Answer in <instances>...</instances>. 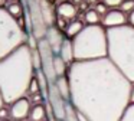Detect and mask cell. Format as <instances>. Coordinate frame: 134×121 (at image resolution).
<instances>
[{"instance_id": "cell-1", "label": "cell", "mask_w": 134, "mask_h": 121, "mask_svg": "<svg viewBox=\"0 0 134 121\" xmlns=\"http://www.w3.org/2000/svg\"><path fill=\"white\" fill-rule=\"evenodd\" d=\"M68 79L71 102L90 121H120L130 105L133 84L108 58L74 60Z\"/></svg>"}, {"instance_id": "cell-2", "label": "cell", "mask_w": 134, "mask_h": 121, "mask_svg": "<svg viewBox=\"0 0 134 121\" xmlns=\"http://www.w3.org/2000/svg\"><path fill=\"white\" fill-rule=\"evenodd\" d=\"M35 76L32 49L25 43L0 60V95L6 105L29 95Z\"/></svg>"}, {"instance_id": "cell-3", "label": "cell", "mask_w": 134, "mask_h": 121, "mask_svg": "<svg viewBox=\"0 0 134 121\" xmlns=\"http://www.w3.org/2000/svg\"><path fill=\"white\" fill-rule=\"evenodd\" d=\"M107 58L131 84H134V28L127 23L107 29Z\"/></svg>"}, {"instance_id": "cell-4", "label": "cell", "mask_w": 134, "mask_h": 121, "mask_svg": "<svg viewBox=\"0 0 134 121\" xmlns=\"http://www.w3.org/2000/svg\"><path fill=\"white\" fill-rule=\"evenodd\" d=\"M75 60H94L107 58V29L102 25H85L72 39Z\"/></svg>"}, {"instance_id": "cell-5", "label": "cell", "mask_w": 134, "mask_h": 121, "mask_svg": "<svg viewBox=\"0 0 134 121\" xmlns=\"http://www.w3.org/2000/svg\"><path fill=\"white\" fill-rule=\"evenodd\" d=\"M26 39L27 32H25L18 19H15L6 7H0V60L25 45Z\"/></svg>"}, {"instance_id": "cell-6", "label": "cell", "mask_w": 134, "mask_h": 121, "mask_svg": "<svg viewBox=\"0 0 134 121\" xmlns=\"http://www.w3.org/2000/svg\"><path fill=\"white\" fill-rule=\"evenodd\" d=\"M38 51L41 55V60H42V71L45 72L49 84H55L56 81V74L53 69V59H55V53H53L51 45L48 43V40L45 37L38 40Z\"/></svg>"}, {"instance_id": "cell-7", "label": "cell", "mask_w": 134, "mask_h": 121, "mask_svg": "<svg viewBox=\"0 0 134 121\" xmlns=\"http://www.w3.org/2000/svg\"><path fill=\"white\" fill-rule=\"evenodd\" d=\"M46 100H48V105L51 107V109L53 112L55 120L56 121H65V104H66V101L61 97V94L56 89L55 84H49Z\"/></svg>"}, {"instance_id": "cell-8", "label": "cell", "mask_w": 134, "mask_h": 121, "mask_svg": "<svg viewBox=\"0 0 134 121\" xmlns=\"http://www.w3.org/2000/svg\"><path fill=\"white\" fill-rule=\"evenodd\" d=\"M30 109H32V102L29 97H23L15 102L9 104V114L10 120L13 121H26L29 118Z\"/></svg>"}, {"instance_id": "cell-9", "label": "cell", "mask_w": 134, "mask_h": 121, "mask_svg": "<svg viewBox=\"0 0 134 121\" xmlns=\"http://www.w3.org/2000/svg\"><path fill=\"white\" fill-rule=\"evenodd\" d=\"M101 25L105 29L111 28H118V26L127 25V16L125 13H122L120 9H111L108 10V13L101 19Z\"/></svg>"}, {"instance_id": "cell-10", "label": "cell", "mask_w": 134, "mask_h": 121, "mask_svg": "<svg viewBox=\"0 0 134 121\" xmlns=\"http://www.w3.org/2000/svg\"><path fill=\"white\" fill-rule=\"evenodd\" d=\"M45 39H46L48 43L51 45L53 53L58 55L59 51H61L62 43H64V40H65V36H64V33H62V30H59L56 26H51V28H48V30H46Z\"/></svg>"}, {"instance_id": "cell-11", "label": "cell", "mask_w": 134, "mask_h": 121, "mask_svg": "<svg viewBox=\"0 0 134 121\" xmlns=\"http://www.w3.org/2000/svg\"><path fill=\"white\" fill-rule=\"evenodd\" d=\"M56 16L62 17L65 20H74L76 19L78 13V6H75L71 0H62L56 4Z\"/></svg>"}, {"instance_id": "cell-12", "label": "cell", "mask_w": 134, "mask_h": 121, "mask_svg": "<svg viewBox=\"0 0 134 121\" xmlns=\"http://www.w3.org/2000/svg\"><path fill=\"white\" fill-rule=\"evenodd\" d=\"M39 4H41V10H42V16L45 19V23H46L48 28L51 26H55L56 22V10L53 9L52 2L49 0H39Z\"/></svg>"}, {"instance_id": "cell-13", "label": "cell", "mask_w": 134, "mask_h": 121, "mask_svg": "<svg viewBox=\"0 0 134 121\" xmlns=\"http://www.w3.org/2000/svg\"><path fill=\"white\" fill-rule=\"evenodd\" d=\"M58 55L65 60V62L68 63V65H71V63H72L74 60H75V58H74L72 39H68V37H65V40H64V43H62L61 51H59V53H58Z\"/></svg>"}, {"instance_id": "cell-14", "label": "cell", "mask_w": 134, "mask_h": 121, "mask_svg": "<svg viewBox=\"0 0 134 121\" xmlns=\"http://www.w3.org/2000/svg\"><path fill=\"white\" fill-rule=\"evenodd\" d=\"M55 86H56V89L59 91L61 97L64 98L66 102H68V101H71V85H69V79H68V76L56 78Z\"/></svg>"}, {"instance_id": "cell-15", "label": "cell", "mask_w": 134, "mask_h": 121, "mask_svg": "<svg viewBox=\"0 0 134 121\" xmlns=\"http://www.w3.org/2000/svg\"><path fill=\"white\" fill-rule=\"evenodd\" d=\"M84 28H85L84 20H79V19L71 20V22L68 23L66 29H65V36H66L68 39H74V37H75Z\"/></svg>"}, {"instance_id": "cell-16", "label": "cell", "mask_w": 134, "mask_h": 121, "mask_svg": "<svg viewBox=\"0 0 134 121\" xmlns=\"http://www.w3.org/2000/svg\"><path fill=\"white\" fill-rule=\"evenodd\" d=\"M48 120V112H46V105L45 104H36L32 105L29 114V121H45Z\"/></svg>"}, {"instance_id": "cell-17", "label": "cell", "mask_w": 134, "mask_h": 121, "mask_svg": "<svg viewBox=\"0 0 134 121\" xmlns=\"http://www.w3.org/2000/svg\"><path fill=\"white\" fill-rule=\"evenodd\" d=\"M53 69H55L56 78L59 76H66L68 71H69V65L62 59L59 55H55V59H53Z\"/></svg>"}, {"instance_id": "cell-18", "label": "cell", "mask_w": 134, "mask_h": 121, "mask_svg": "<svg viewBox=\"0 0 134 121\" xmlns=\"http://www.w3.org/2000/svg\"><path fill=\"white\" fill-rule=\"evenodd\" d=\"M101 16L95 12V9H88L84 12V23L85 25H101Z\"/></svg>"}, {"instance_id": "cell-19", "label": "cell", "mask_w": 134, "mask_h": 121, "mask_svg": "<svg viewBox=\"0 0 134 121\" xmlns=\"http://www.w3.org/2000/svg\"><path fill=\"white\" fill-rule=\"evenodd\" d=\"M65 121H78V109L72 105L71 101L65 104Z\"/></svg>"}, {"instance_id": "cell-20", "label": "cell", "mask_w": 134, "mask_h": 121, "mask_svg": "<svg viewBox=\"0 0 134 121\" xmlns=\"http://www.w3.org/2000/svg\"><path fill=\"white\" fill-rule=\"evenodd\" d=\"M6 9H7V12H9V13L12 14L13 17H15V19H19V17H22V16L25 14L23 6H22L20 2H18V3H10V4L6 6Z\"/></svg>"}, {"instance_id": "cell-21", "label": "cell", "mask_w": 134, "mask_h": 121, "mask_svg": "<svg viewBox=\"0 0 134 121\" xmlns=\"http://www.w3.org/2000/svg\"><path fill=\"white\" fill-rule=\"evenodd\" d=\"M120 121H134V102H130Z\"/></svg>"}, {"instance_id": "cell-22", "label": "cell", "mask_w": 134, "mask_h": 121, "mask_svg": "<svg viewBox=\"0 0 134 121\" xmlns=\"http://www.w3.org/2000/svg\"><path fill=\"white\" fill-rule=\"evenodd\" d=\"M32 63H33L35 71L42 69V60H41V55H39L38 49H32Z\"/></svg>"}, {"instance_id": "cell-23", "label": "cell", "mask_w": 134, "mask_h": 121, "mask_svg": "<svg viewBox=\"0 0 134 121\" xmlns=\"http://www.w3.org/2000/svg\"><path fill=\"white\" fill-rule=\"evenodd\" d=\"M120 10L122 13H131L134 10V0H124L120 6Z\"/></svg>"}, {"instance_id": "cell-24", "label": "cell", "mask_w": 134, "mask_h": 121, "mask_svg": "<svg viewBox=\"0 0 134 121\" xmlns=\"http://www.w3.org/2000/svg\"><path fill=\"white\" fill-rule=\"evenodd\" d=\"M45 95L42 92H38V94H33V95H29V100L32 102V105H36V104H43V100H45Z\"/></svg>"}, {"instance_id": "cell-25", "label": "cell", "mask_w": 134, "mask_h": 121, "mask_svg": "<svg viewBox=\"0 0 134 121\" xmlns=\"http://www.w3.org/2000/svg\"><path fill=\"white\" fill-rule=\"evenodd\" d=\"M94 9H95V12L99 14V16H102V17H104L105 14L108 13V6L105 4V3H102V2L97 3V4H95V7H94Z\"/></svg>"}, {"instance_id": "cell-26", "label": "cell", "mask_w": 134, "mask_h": 121, "mask_svg": "<svg viewBox=\"0 0 134 121\" xmlns=\"http://www.w3.org/2000/svg\"><path fill=\"white\" fill-rule=\"evenodd\" d=\"M38 92H42V91H41V86H39V84H38V79L33 76L32 82H30V86H29V95L38 94Z\"/></svg>"}, {"instance_id": "cell-27", "label": "cell", "mask_w": 134, "mask_h": 121, "mask_svg": "<svg viewBox=\"0 0 134 121\" xmlns=\"http://www.w3.org/2000/svg\"><path fill=\"white\" fill-rule=\"evenodd\" d=\"M9 118H10L9 108H7V105H3L2 108H0V121H3V120H9Z\"/></svg>"}, {"instance_id": "cell-28", "label": "cell", "mask_w": 134, "mask_h": 121, "mask_svg": "<svg viewBox=\"0 0 134 121\" xmlns=\"http://www.w3.org/2000/svg\"><path fill=\"white\" fill-rule=\"evenodd\" d=\"M122 2H124V0H102V3H105L108 7H113V9L120 7Z\"/></svg>"}, {"instance_id": "cell-29", "label": "cell", "mask_w": 134, "mask_h": 121, "mask_svg": "<svg viewBox=\"0 0 134 121\" xmlns=\"http://www.w3.org/2000/svg\"><path fill=\"white\" fill-rule=\"evenodd\" d=\"M127 23L134 28V10L131 12V13H128V16H127Z\"/></svg>"}, {"instance_id": "cell-30", "label": "cell", "mask_w": 134, "mask_h": 121, "mask_svg": "<svg viewBox=\"0 0 134 121\" xmlns=\"http://www.w3.org/2000/svg\"><path fill=\"white\" fill-rule=\"evenodd\" d=\"M130 102H134V84H133V88H131V97H130Z\"/></svg>"}, {"instance_id": "cell-31", "label": "cell", "mask_w": 134, "mask_h": 121, "mask_svg": "<svg viewBox=\"0 0 134 121\" xmlns=\"http://www.w3.org/2000/svg\"><path fill=\"white\" fill-rule=\"evenodd\" d=\"M71 2H72L74 4H75V6H79V4H81V3H84L85 0H71Z\"/></svg>"}, {"instance_id": "cell-32", "label": "cell", "mask_w": 134, "mask_h": 121, "mask_svg": "<svg viewBox=\"0 0 134 121\" xmlns=\"http://www.w3.org/2000/svg\"><path fill=\"white\" fill-rule=\"evenodd\" d=\"M7 2V4H10V3H18V2H20V0H6Z\"/></svg>"}, {"instance_id": "cell-33", "label": "cell", "mask_w": 134, "mask_h": 121, "mask_svg": "<svg viewBox=\"0 0 134 121\" xmlns=\"http://www.w3.org/2000/svg\"><path fill=\"white\" fill-rule=\"evenodd\" d=\"M3 105H6V104L3 102V98H2V95H0V108H2Z\"/></svg>"}, {"instance_id": "cell-34", "label": "cell", "mask_w": 134, "mask_h": 121, "mask_svg": "<svg viewBox=\"0 0 134 121\" xmlns=\"http://www.w3.org/2000/svg\"><path fill=\"white\" fill-rule=\"evenodd\" d=\"M87 3H95V4H97V3H98V0H87Z\"/></svg>"}, {"instance_id": "cell-35", "label": "cell", "mask_w": 134, "mask_h": 121, "mask_svg": "<svg viewBox=\"0 0 134 121\" xmlns=\"http://www.w3.org/2000/svg\"><path fill=\"white\" fill-rule=\"evenodd\" d=\"M3 4H4V0H0V7H4Z\"/></svg>"}, {"instance_id": "cell-36", "label": "cell", "mask_w": 134, "mask_h": 121, "mask_svg": "<svg viewBox=\"0 0 134 121\" xmlns=\"http://www.w3.org/2000/svg\"><path fill=\"white\" fill-rule=\"evenodd\" d=\"M3 121H12V120H10V118H9V120H3Z\"/></svg>"}, {"instance_id": "cell-37", "label": "cell", "mask_w": 134, "mask_h": 121, "mask_svg": "<svg viewBox=\"0 0 134 121\" xmlns=\"http://www.w3.org/2000/svg\"><path fill=\"white\" fill-rule=\"evenodd\" d=\"M49 2H55V0H49Z\"/></svg>"}, {"instance_id": "cell-38", "label": "cell", "mask_w": 134, "mask_h": 121, "mask_svg": "<svg viewBox=\"0 0 134 121\" xmlns=\"http://www.w3.org/2000/svg\"><path fill=\"white\" fill-rule=\"evenodd\" d=\"M45 121H48V120H45Z\"/></svg>"}]
</instances>
